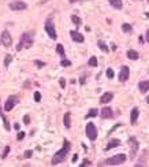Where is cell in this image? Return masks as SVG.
<instances>
[{
  "instance_id": "obj_13",
  "label": "cell",
  "mask_w": 149,
  "mask_h": 167,
  "mask_svg": "<svg viewBox=\"0 0 149 167\" xmlns=\"http://www.w3.org/2000/svg\"><path fill=\"white\" fill-rule=\"evenodd\" d=\"M112 99H114V93H112V92H105V93L100 97V103H101V104L110 103Z\"/></svg>"
},
{
  "instance_id": "obj_5",
  "label": "cell",
  "mask_w": 149,
  "mask_h": 167,
  "mask_svg": "<svg viewBox=\"0 0 149 167\" xmlns=\"http://www.w3.org/2000/svg\"><path fill=\"white\" fill-rule=\"evenodd\" d=\"M44 28H45V32L52 39V40H56V29H55V25L52 22V19H47L45 21V25H44Z\"/></svg>"
},
{
  "instance_id": "obj_1",
  "label": "cell",
  "mask_w": 149,
  "mask_h": 167,
  "mask_svg": "<svg viewBox=\"0 0 149 167\" xmlns=\"http://www.w3.org/2000/svg\"><path fill=\"white\" fill-rule=\"evenodd\" d=\"M70 147H71L70 141L64 140L62 149L56 152L55 155H54V158H52V164H59V163H62L63 160L67 158V155H69V152H70Z\"/></svg>"
},
{
  "instance_id": "obj_16",
  "label": "cell",
  "mask_w": 149,
  "mask_h": 167,
  "mask_svg": "<svg viewBox=\"0 0 149 167\" xmlns=\"http://www.w3.org/2000/svg\"><path fill=\"white\" fill-rule=\"evenodd\" d=\"M118 145H120V140H118V138H114V140H111L110 143L107 144V147H105V151H110V149L115 148V147H118Z\"/></svg>"
},
{
  "instance_id": "obj_32",
  "label": "cell",
  "mask_w": 149,
  "mask_h": 167,
  "mask_svg": "<svg viewBox=\"0 0 149 167\" xmlns=\"http://www.w3.org/2000/svg\"><path fill=\"white\" fill-rule=\"evenodd\" d=\"M59 84H60L62 88H64L66 86V80H64V78H60V80H59Z\"/></svg>"
},
{
  "instance_id": "obj_2",
  "label": "cell",
  "mask_w": 149,
  "mask_h": 167,
  "mask_svg": "<svg viewBox=\"0 0 149 167\" xmlns=\"http://www.w3.org/2000/svg\"><path fill=\"white\" fill-rule=\"evenodd\" d=\"M31 45H33V37H31V34L30 33H24L21 36V40L18 43V45H16V49L21 51L24 48H30Z\"/></svg>"
},
{
  "instance_id": "obj_15",
  "label": "cell",
  "mask_w": 149,
  "mask_h": 167,
  "mask_svg": "<svg viewBox=\"0 0 149 167\" xmlns=\"http://www.w3.org/2000/svg\"><path fill=\"white\" fill-rule=\"evenodd\" d=\"M138 88H140V92L141 93H146L149 90V81H140Z\"/></svg>"
},
{
  "instance_id": "obj_7",
  "label": "cell",
  "mask_w": 149,
  "mask_h": 167,
  "mask_svg": "<svg viewBox=\"0 0 149 167\" xmlns=\"http://www.w3.org/2000/svg\"><path fill=\"white\" fill-rule=\"evenodd\" d=\"M10 8L12 11H22V10H26L27 8V4L22 1V0H14L10 3Z\"/></svg>"
},
{
  "instance_id": "obj_44",
  "label": "cell",
  "mask_w": 149,
  "mask_h": 167,
  "mask_svg": "<svg viewBox=\"0 0 149 167\" xmlns=\"http://www.w3.org/2000/svg\"><path fill=\"white\" fill-rule=\"evenodd\" d=\"M148 3H149V0H148Z\"/></svg>"
},
{
  "instance_id": "obj_14",
  "label": "cell",
  "mask_w": 149,
  "mask_h": 167,
  "mask_svg": "<svg viewBox=\"0 0 149 167\" xmlns=\"http://www.w3.org/2000/svg\"><path fill=\"white\" fill-rule=\"evenodd\" d=\"M138 117H140V111H138V108L135 107L131 110V114H130V122L131 123H137V119H138Z\"/></svg>"
},
{
  "instance_id": "obj_27",
  "label": "cell",
  "mask_w": 149,
  "mask_h": 167,
  "mask_svg": "<svg viewBox=\"0 0 149 167\" xmlns=\"http://www.w3.org/2000/svg\"><path fill=\"white\" fill-rule=\"evenodd\" d=\"M107 77H108L110 80L114 78V70H112V69H107Z\"/></svg>"
},
{
  "instance_id": "obj_29",
  "label": "cell",
  "mask_w": 149,
  "mask_h": 167,
  "mask_svg": "<svg viewBox=\"0 0 149 167\" xmlns=\"http://www.w3.org/2000/svg\"><path fill=\"white\" fill-rule=\"evenodd\" d=\"M34 100H36V102H40V100H41V93H40V92H34Z\"/></svg>"
},
{
  "instance_id": "obj_19",
  "label": "cell",
  "mask_w": 149,
  "mask_h": 167,
  "mask_svg": "<svg viewBox=\"0 0 149 167\" xmlns=\"http://www.w3.org/2000/svg\"><path fill=\"white\" fill-rule=\"evenodd\" d=\"M110 3L112 4V7H115L116 10H122V7H123L122 0H110Z\"/></svg>"
},
{
  "instance_id": "obj_41",
  "label": "cell",
  "mask_w": 149,
  "mask_h": 167,
  "mask_svg": "<svg viewBox=\"0 0 149 167\" xmlns=\"http://www.w3.org/2000/svg\"><path fill=\"white\" fill-rule=\"evenodd\" d=\"M14 127H15L16 130H19V125H18V123H15V125H14Z\"/></svg>"
},
{
  "instance_id": "obj_33",
  "label": "cell",
  "mask_w": 149,
  "mask_h": 167,
  "mask_svg": "<svg viewBox=\"0 0 149 167\" xmlns=\"http://www.w3.org/2000/svg\"><path fill=\"white\" fill-rule=\"evenodd\" d=\"M84 166H90V162H89V160H84V162L81 163V167H84Z\"/></svg>"
},
{
  "instance_id": "obj_39",
  "label": "cell",
  "mask_w": 149,
  "mask_h": 167,
  "mask_svg": "<svg viewBox=\"0 0 149 167\" xmlns=\"http://www.w3.org/2000/svg\"><path fill=\"white\" fill-rule=\"evenodd\" d=\"M111 49H112V51H116V45H115V44H112V45H111Z\"/></svg>"
},
{
  "instance_id": "obj_28",
  "label": "cell",
  "mask_w": 149,
  "mask_h": 167,
  "mask_svg": "<svg viewBox=\"0 0 149 167\" xmlns=\"http://www.w3.org/2000/svg\"><path fill=\"white\" fill-rule=\"evenodd\" d=\"M60 64H62L63 67H67V66H70L71 64V62L70 60H67V59H63L62 62H60Z\"/></svg>"
},
{
  "instance_id": "obj_22",
  "label": "cell",
  "mask_w": 149,
  "mask_h": 167,
  "mask_svg": "<svg viewBox=\"0 0 149 167\" xmlns=\"http://www.w3.org/2000/svg\"><path fill=\"white\" fill-rule=\"evenodd\" d=\"M122 30H123L125 33H131L133 32V28H131L129 24H123L122 25Z\"/></svg>"
},
{
  "instance_id": "obj_23",
  "label": "cell",
  "mask_w": 149,
  "mask_h": 167,
  "mask_svg": "<svg viewBox=\"0 0 149 167\" xmlns=\"http://www.w3.org/2000/svg\"><path fill=\"white\" fill-rule=\"evenodd\" d=\"M88 64H89L90 67H96V66H97V58H96V56H92V58L89 59Z\"/></svg>"
},
{
  "instance_id": "obj_37",
  "label": "cell",
  "mask_w": 149,
  "mask_h": 167,
  "mask_svg": "<svg viewBox=\"0 0 149 167\" xmlns=\"http://www.w3.org/2000/svg\"><path fill=\"white\" fill-rule=\"evenodd\" d=\"M36 64H37L39 67H42V66H44V63H42V62H39V60H36Z\"/></svg>"
},
{
  "instance_id": "obj_17",
  "label": "cell",
  "mask_w": 149,
  "mask_h": 167,
  "mask_svg": "<svg viewBox=\"0 0 149 167\" xmlns=\"http://www.w3.org/2000/svg\"><path fill=\"white\" fill-rule=\"evenodd\" d=\"M63 123H64V126L67 127V129L71 127V114L70 112H66V114H64V117H63Z\"/></svg>"
},
{
  "instance_id": "obj_26",
  "label": "cell",
  "mask_w": 149,
  "mask_h": 167,
  "mask_svg": "<svg viewBox=\"0 0 149 167\" xmlns=\"http://www.w3.org/2000/svg\"><path fill=\"white\" fill-rule=\"evenodd\" d=\"M11 60H12L11 55H7V56H6V59H4V66H6V67H8V66H10V63H11Z\"/></svg>"
},
{
  "instance_id": "obj_18",
  "label": "cell",
  "mask_w": 149,
  "mask_h": 167,
  "mask_svg": "<svg viewBox=\"0 0 149 167\" xmlns=\"http://www.w3.org/2000/svg\"><path fill=\"white\" fill-rule=\"evenodd\" d=\"M127 58H129L130 60H137V59H138V52L134 51V49H129V51H127Z\"/></svg>"
},
{
  "instance_id": "obj_6",
  "label": "cell",
  "mask_w": 149,
  "mask_h": 167,
  "mask_svg": "<svg viewBox=\"0 0 149 167\" xmlns=\"http://www.w3.org/2000/svg\"><path fill=\"white\" fill-rule=\"evenodd\" d=\"M85 132H86L88 138H89L90 141H94V140L97 138V127L94 126V123L89 122L86 125V127H85Z\"/></svg>"
},
{
  "instance_id": "obj_24",
  "label": "cell",
  "mask_w": 149,
  "mask_h": 167,
  "mask_svg": "<svg viewBox=\"0 0 149 167\" xmlns=\"http://www.w3.org/2000/svg\"><path fill=\"white\" fill-rule=\"evenodd\" d=\"M71 21H73L74 24L77 25V26H79V25L82 24V21H81V18H79V16H77V15H71Z\"/></svg>"
},
{
  "instance_id": "obj_10",
  "label": "cell",
  "mask_w": 149,
  "mask_h": 167,
  "mask_svg": "<svg viewBox=\"0 0 149 167\" xmlns=\"http://www.w3.org/2000/svg\"><path fill=\"white\" fill-rule=\"evenodd\" d=\"M16 102H18V99H16L15 96H10L7 99V102H6V104H4V110H6V111H11V110L15 107Z\"/></svg>"
},
{
  "instance_id": "obj_11",
  "label": "cell",
  "mask_w": 149,
  "mask_h": 167,
  "mask_svg": "<svg viewBox=\"0 0 149 167\" xmlns=\"http://www.w3.org/2000/svg\"><path fill=\"white\" fill-rule=\"evenodd\" d=\"M100 115H101L103 119H110V118H114V111H112L111 107H104Z\"/></svg>"
},
{
  "instance_id": "obj_25",
  "label": "cell",
  "mask_w": 149,
  "mask_h": 167,
  "mask_svg": "<svg viewBox=\"0 0 149 167\" xmlns=\"http://www.w3.org/2000/svg\"><path fill=\"white\" fill-rule=\"evenodd\" d=\"M56 51H58V54H59V55L64 58V48H63L62 44H58V45H56Z\"/></svg>"
},
{
  "instance_id": "obj_4",
  "label": "cell",
  "mask_w": 149,
  "mask_h": 167,
  "mask_svg": "<svg viewBox=\"0 0 149 167\" xmlns=\"http://www.w3.org/2000/svg\"><path fill=\"white\" fill-rule=\"evenodd\" d=\"M129 145H130V160H134L135 159V156H137V151H138V147H140V144L137 141V138L135 137H130L129 138Z\"/></svg>"
},
{
  "instance_id": "obj_36",
  "label": "cell",
  "mask_w": 149,
  "mask_h": 167,
  "mask_svg": "<svg viewBox=\"0 0 149 167\" xmlns=\"http://www.w3.org/2000/svg\"><path fill=\"white\" fill-rule=\"evenodd\" d=\"M25 156H26V158H30V156H31V151H26Z\"/></svg>"
},
{
  "instance_id": "obj_21",
  "label": "cell",
  "mask_w": 149,
  "mask_h": 167,
  "mask_svg": "<svg viewBox=\"0 0 149 167\" xmlns=\"http://www.w3.org/2000/svg\"><path fill=\"white\" fill-rule=\"evenodd\" d=\"M97 44H99V47H100V49H101L103 52H108V51H110V48L107 47V44H105V43H104V41H99V43H97Z\"/></svg>"
},
{
  "instance_id": "obj_12",
  "label": "cell",
  "mask_w": 149,
  "mask_h": 167,
  "mask_svg": "<svg viewBox=\"0 0 149 167\" xmlns=\"http://www.w3.org/2000/svg\"><path fill=\"white\" fill-rule=\"evenodd\" d=\"M70 37L75 41V43H84V40H85V39H84V36H82L79 32H77V30H71V32H70Z\"/></svg>"
},
{
  "instance_id": "obj_31",
  "label": "cell",
  "mask_w": 149,
  "mask_h": 167,
  "mask_svg": "<svg viewBox=\"0 0 149 167\" xmlns=\"http://www.w3.org/2000/svg\"><path fill=\"white\" fill-rule=\"evenodd\" d=\"M8 152H10V147H6V149H4V152H3V156L1 158H6L8 155Z\"/></svg>"
},
{
  "instance_id": "obj_9",
  "label": "cell",
  "mask_w": 149,
  "mask_h": 167,
  "mask_svg": "<svg viewBox=\"0 0 149 167\" xmlns=\"http://www.w3.org/2000/svg\"><path fill=\"white\" fill-rule=\"evenodd\" d=\"M129 77H130V69L127 66H122L120 67V71H119V75H118L119 81L120 82H126V81L129 80Z\"/></svg>"
},
{
  "instance_id": "obj_34",
  "label": "cell",
  "mask_w": 149,
  "mask_h": 167,
  "mask_svg": "<svg viewBox=\"0 0 149 167\" xmlns=\"http://www.w3.org/2000/svg\"><path fill=\"white\" fill-rule=\"evenodd\" d=\"M24 122H25V123H29V122H30V118H29V117L26 115V117L24 118Z\"/></svg>"
},
{
  "instance_id": "obj_40",
  "label": "cell",
  "mask_w": 149,
  "mask_h": 167,
  "mask_svg": "<svg viewBox=\"0 0 149 167\" xmlns=\"http://www.w3.org/2000/svg\"><path fill=\"white\" fill-rule=\"evenodd\" d=\"M81 84H85V77H81V80H79Z\"/></svg>"
},
{
  "instance_id": "obj_3",
  "label": "cell",
  "mask_w": 149,
  "mask_h": 167,
  "mask_svg": "<svg viewBox=\"0 0 149 167\" xmlns=\"http://www.w3.org/2000/svg\"><path fill=\"white\" fill-rule=\"evenodd\" d=\"M126 156L125 153H119V155H115V156H111L108 159L104 160L103 164H107V166H116V164H122L126 162Z\"/></svg>"
},
{
  "instance_id": "obj_42",
  "label": "cell",
  "mask_w": 149,
  "mask_h": 167,
  "mask_svg": "<svg viewBox=\"0 0 149 167\" xmlns=\"http://www.w3.org/2000/svg\"><path fill=\"white\" fill-rule=\"evenodd\" d=\"M48 0H41V1H40V4H44V3H47Z\"/></svg>"
},
{
  "instance_id": "obj_8",
  "label": "cell",
  "mask_w": 149,
  "mask_h": 167,
  "mask_svg": "<svg viewBox=\"0 0 149 167\" xmlns=\"http://www.w3.org/2000/svg\"><path fill=\"white\" fill-rule=\"evenodd\" d=\"M0 41H1V44L4 45V47H11V44H12V37H11V34L8 30H4V32L1 33V36H0Z\"/></svg>"
},
{
  "instance_id": "obj_30",
  "label": "cell",
  "mask_w": 149,
  "mask_h": 167,
  "mask_svg": "<svg viewBox=\"0 0 149 167\" xmlns=\"http://www.w3.org/2000/svg\"><path fill=\"white\" fill-rule=\"evenodd\" d=\"M25 136H26V134H25V132H19V133H18V137H16V138H18V140H22Z\"/></svg>"
},
{
  "instance_id": "obj_43",
  "label": "cell",
  "mask_w": 149,
  "mask_h": 167,
  "mask_svg": "<svg viewBox=\"0 0 149 167\" xmlns=\"http://www.w3.org/2000/svg\"><path fill=\"white\" fill-rule=\"evenodd\" d=\"M146 103H148V104H149V96H148V99H146Z\"/></svg>"
},
{
  "instance_id": "obj_20",
  "label": "cell",
  "mask_w": 149,
  "mask_h": 167,
  "mask_svg": "<svg viewBox=\"0 0 149 167\" xmlns=\"http://www.w3.org/2000/svg\"><path fill=\"white\" fill-rule=\"evenodd\" d=\"M97 114H99V110H97V108H92V110L86 114V118H94V117H97Z\"/></svg>"
},
{
  "instance_id": "obj_38",
  "label": "cell",
  "mask_w": 149,
  "mask_h": 167,
  "mask_svg": "<svg viewBox=\"0 0 149 167\" xmlns=\"http://www.w3.org/2000/svg\"><path fill=\"white\" fill-rule=\"evenodd\" d=\"M77 159H78V155H74L73 156V162H77Z\"/></svg>"
},
{
  "instance_id": "obj_35",
  "label": "cell",
  "mask_w": 149,
  "mask_h": 167,
  "mask_svg": "<svg viewBox=\"0 0 149 167\" xmlns=\"http://www.w3.org/2000/svg\"><path fill=\"white\" fill-rule=\"evenodd\" d=\"M145 40H146V41L149 43V29L146 30V33H145Z\"/></svg>"
}]
</instances>
